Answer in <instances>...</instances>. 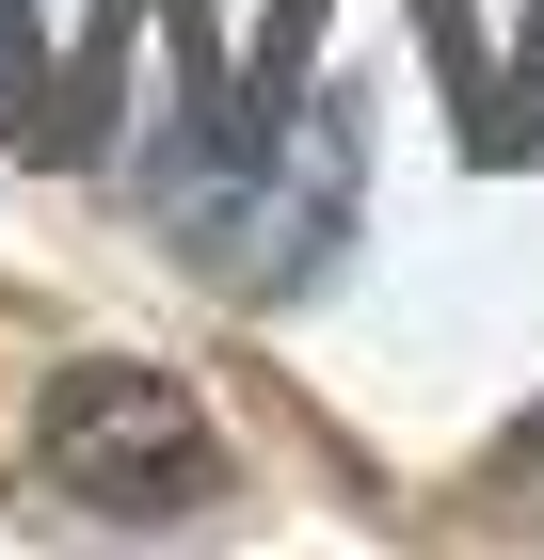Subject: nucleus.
Returning <instances> with one entry per match:
<instances>
[{
  "label": "nucleus",
  "mask_w": 544,
  "mask_h": 560,
  "mask_svg": "<svg viewBox=\"0 0 544 560\" xmlns=\"http://www.w3.org/2000/svg\"><path fill=\"white\" fill-rule=\"evenodd\" d=\"M352 176H369L352 96H289V113L176 129V161H161V224H176V257L209 272L224 304H289L304 272L352 241Z\"/></svg>",
  "instance_id": "1"
},
{
  "label": "nucleus",
  "mask_w": 544,
  "mask_h": 560,
  "mask_svg": "<svg viewBox=\"0 0 544 560\" xmlns=\"http://www.w3.org/2000/svg\"><path fill=\"white\" fill-rule=\"evenodd\" d=\"M33 480L65 497V513L161 528V513H193V497L224 480V448H209V417H193L176 369H144V352H81V369L33 400Z\"/></svg>",
  "instance_id": "2"
},
{
  "label": "nucleus",
  "mask_w": 544,
  "mask_h": 560,
  "mask_svg": "<svg viewBox=\"0 0 544 560\" xmlns=\"http://www.w3.org/2000/svg\"><path fill=\"white\" fill-rule=\"evenodd\" d=\"M16 81H33V33H16V0H0V113H16Z\"/></svg>",
  "instance_id": "3"
}]
</instances>
